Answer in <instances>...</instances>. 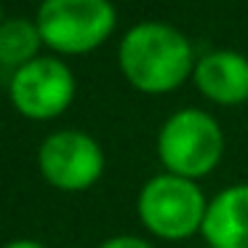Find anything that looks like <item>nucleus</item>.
I'll list each match as a JSON object with an SVG mask.
<instances>
[{"label":"nucleus","instance_id":"nucleus-8","mask_svg":"<svg viewBox=\"0 0 248 248\" xmlns=\"http://www.w3.org/2000/svg\"><path fill=\"white\" fill-rule=\"evenodd\" d=\"M200 237L208 248H248V182L227 184L208 198Z\"/></svg>","mask_w":248,"mask_h":248},{"label":"nucleus","instance_id":"nucleus-10","mask_svg":"<svg viewBox=\"0 0 248 248\" xmlns=\"http://www.w3.org/2000/svg\"><path fill=\"white\" fill-rule=\"evenodd\" d=\"M99 248H155V243L144 240L139 235H112L99 243Z\"/></svg>","mask_w":248,"mask_h":248},{"label":"nucleus","instance_id":"nucleus-3","mask_svg":"<svg viewBox=\"0 0 248 248\" xmlns=\"http://www.w3.org/2000/svg\"><path fill=\"white\" fill-rule=\"evenodd\" d=\"M208 208V195L200 182L173 173H155L136 195V216L147 235L163 243H184L200 235Z\"/></svg>","mask_w":248,"mask_h":248},{"label":"nucleus","instance_id":"nucleus-6","mask_svg":"<svg viewBox=\"0 0 248 248\" xmlns=\"http://www.w3.org/2000/svg\"><path fill=\"white\" fill-rule=\"evenodd\" d=\"M8 96L19 115L30 120H54L75 99V75L62 59L38 56L14 70Z\"/></svg>","mask_w":248,"mask_h":248},{"label":"nucleus","instance_id":"nucleus-5","mask_svg":"<svg viewBox=\"0 0 248 248\" xmlns=\"http://www.w3.org/2000/svg\"><path fill=\"white\" fill-rule=\"evenodd\" d=\"M107 157L91 134L62 128L48 134L38 147V171L59 192H86L104 176Z\"/></svg>","mask_w":248,"mask_h":248},{"label":"nucleus","instance_id":"nucleus-11","mask_svg":"<svg viewBox=\"0 0 248 248\" xmlns=\"http://www.w3.org/2000/svg\"><path fill=\"white\" fill-rule=\"evenodd\" d=\"M3 248H46V246H43V243H38V240H32V237H19V240L6 243Z\"/></svg>","mask_w":248,"mask_h":248},{"label":"nucleus","instance_id":"nucleus-2","mask_svg":"<svg viewBox=\"0 0 248 248\" xmlns=\"http://www.w3.org/2000/svg\"><path fill=\"white\" fill-rule=\"evenodd\" d=\"M163 171L182 179H208L224 157V131L211 112L198 107L176 109L163 120L155 136Z\"/></svg>","mask_w":248,"mask_h":248},{"label":"nucleus","instance_id":"nucleus-1","mask_svg":"<svg viewBox=\"0 0 248 248\" xmlns=\"http://www.w3.org/2000/svg\"><path fill=\"white\" fill-rule=\"evenodd\" d=\"M192 43L176 27L163 22H141L123 35L118 64L123 78L141 93L163 96L176 91L195 72Z\"/></svg>","mask_w":248,"mask_h":248},{"label":"nucleus","instance_id":"nucleus-7","mask_svg":"<svg viewBox=\"0 0 248 248\" xmlns=\"http://www.w3.org/2000/svg\"><path fill=\"white\" fill-rule=\"evenodd\" d=\"M192 83L208 102L237 107L248 102V56L230 48L208 51L195 62Z\"/></svg>","mask_w":248,"mask_h":248},{"label":"nucleus","instance_id":"nucleus-4","mask_svg":"<svg viewBox=\"0 0 248 248\" xmlns=\"http://www.w3.org/2000/svg\"><path fill=\"white\" fill-rule=\"evenodd\" d=\"M115 22L109 0H43L35 24L56 54H88L112 35Z\"/></svg>","mask_w":248,"mask_h":248},{"label":"nucleus","instance_id":"nucleus-9","mask_svg":"<svg viewBox=\"0 0 248 248\" xmlns=\"http://www.w3.org/2000/svg\"><path fill=\"white\" fill-rule=\"evenodd\" d=\"M40 43H43V38H40V30L35 22L8 19L0 24V64L19 70L27 62L38 59Z\"/></svg>","mask_w":248,"mask_h":248}]
</instances>
